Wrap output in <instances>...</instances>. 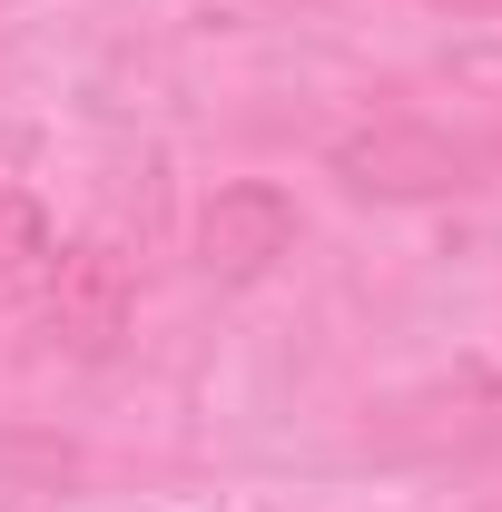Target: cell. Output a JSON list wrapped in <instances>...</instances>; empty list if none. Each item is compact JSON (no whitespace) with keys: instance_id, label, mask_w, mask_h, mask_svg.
<instances>
[{"instance_id":"6da1fadb","label":"cell","mask_w":502,"mask_h":512,"mask_svg":"<svg viewBox=\"0 0 502 512\" xmlns=\"http://www.w3.org/2000/svg\"><path fill=\"white\" fill-rule=\"evenodd\" d=\"M355 197H384V207H414V197H463L493 178V148L463 138V128H434V119H375L355 138H335L325 158Z\"/></svg>"},{"instance_id":"7a4b0ae2","label":"cell","mask_w":502,"mask_h":512,"mask_svg":"<svg viewBox=\"0 0 502 512\" xmlns=\"http://www.w3.org/2000/svg\"><path fill=\"white\" fill-rule=\"evenodd\" d=\"M50 345L60 355H119L128 316H138V266H128L109 237H79V247L50 256Z\"/></svg>"},{"instance_id":"3957f363","label":"cell","mask_w":502,"mask_h":512,"mask_svg":"<svg viewBox=\"0 0 502 512\" xmlns=\"http://www.w3.org/2000/svg\"><path fill=\"white\" fill-rule=\"evenodd\" d=\"M375 444L404 453V463H443V453L502 444V375L463 365V375H443V384H424V394H404V404H384Z\"/></svg>"},{"instance_id":"277c9868","label":"cell","mask_w":502,"mask_h":512,"mask_svg":"<svg viewBox=\"0 0 502 512\" xmlns=\"http://www.w3.org/2000/svg\"><path fill=\"white\" fill-rule=\"evenodd\" d=\"M286 247H296V197L266 188V178H237V188H217L207 207H197V266H207L217 286L266 276Z\"/></svg>"},{"instance_id":"5b68a950","label":"cell","mask_w":502,"mask_h":512,"mask_svg":"<svg viewBox=\"0 0 502 512\" xmlns=\"http://www.w3.org/2000/svg\"><path fill=\"white\" fill-rule=\"evenodd\" d=\"M50 256H60V237H50V207H40L30 188H10V178H0V286L40 276Z\"/></svg>"},{"instance_id":"8992f818","label":"cell","mask_w":502,"mask_h":512,"mask_svg":"<svg viewBox=\"0 0 502 512\" xmlns=\"http://www.w3.org/2000/svg\"><path fill=\"white\" fill-rule=\"evenodd\" d=\"M443 10H502V0H443Z\"/></svg>"},{"instance_id":"52a82bcc","label":"cell","mask_w":502,"mask_h":512,"mask_svg":"<svg viewBox=\"0 0 502 512\" xmlns=\"http://www.w3.org/2000/svg\"><path fill=\"white\" fill-rule=\"evenodd\" d=\"M483 512H502V493H493V503H483Z\"/></svg>"}]
</instances>
